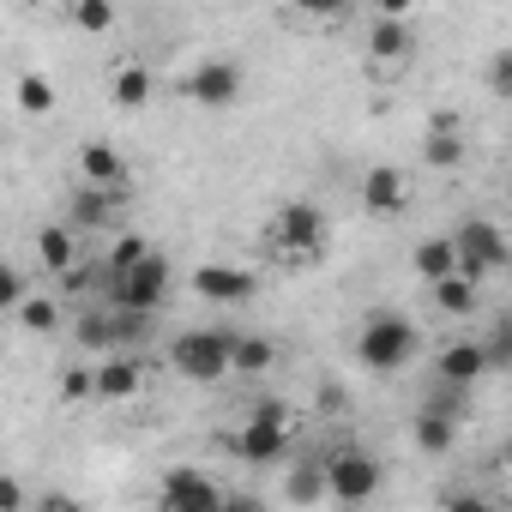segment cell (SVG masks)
Wrapping results in <instances>:
<instances>
[{
	"mask_svg": "<svg viewBox=\"0 0 512 512\" xmlns=\"http://www.w3.org/2000/svg\"><path fill=\"white\" fill-rule=\"evenodd\" d=\"M272 362H278V344H272V338L235 332V374H266Z\"/></svg>",
	"mask_w": 512,
	"mask_h": 512,
	"instance_id": "cell-26",
	"label": "cell"
},
{
	"mask_svg": "<svg viewBox=\"0 0 512 512\" xmlns=\"http://www.w3.org/2000/svg\"><path fill=\"white\" fill-rule=\"evenodd\" d=\"M157 500H163L169 512H217V506H223V488H217L205 470H193V464H175V470H163V482H157Z\"/></svg>",
	"mask_w": 512,
	"mask_h": 512,
	"instance_id": "cell-10",
	"label": "cell"
},
{
	"mask_svg": "<svg viewBox=\"0 0 512 512\" xmlns=\"http://www.w3.org/2000/svg\"><path fill=\"white\" fill-rule=\"evenodd\" d=\"M193 290H199L211 308H247L253 290H260V278L241 272V266H229V260H211V266L193 272Z\"/></svg>",
	"mask_w": 512,
	"mask_h": 512,
	"instance_id": "cell-11",
	"label": "cell"
},
{
	"mask_svg": "<svg viewBox=\"0 0 512 512\" xmlns=\"http://www.w3.org/2000/svg\"><path fill=\"white\" fill-rule=\"evenodd\" d=\"M416 350H422V332H416L410 314H398V308H374V314H362L356 362H362L368 374H398V368L416 362Z\"/></svg>",
	"mask_w": 512,
	"mask_h": 512,
	"instance_id": "cell-2",
	"label": "cell"
},
{
	"mask_svg": "<svg viewBox=\"0 0 512 512\" xmlns=\"http://www.w3.org/2000/svg\"><path fill=\"white\" fill-rule=\"evenodd\" d=\"M290 7H296V13H308V19H338L350 0H290Z\"/></svg>",
	"mask_w": 512,
	"mask_h": 512,
	"instance_id": "cell-34",
	"label": "cell"
},
{
	"mask_svg": "<svg viewBox=\"0 0 512 512\" xmlns=\"http://www.w3.org/2000/svg\"><path fill=\"white\" fill-rule=\"evenodd\" d=\"M290 440H296V422H272V416H253L247 410V422L229 434V452L241 464H253V470H266V464L290 458Z\"/></svg>",
	"mask_w": 512,
	"mask_h": 512,
	"instance_id": "cell-7",
	"label": "cell"
},
{
	"mask_svg": "<svg viewBox=\"0 0 512 512\" xmlns=\"http://www.w3.org/2000/svg\"><path fill=\"white\" fill-rule=\"evenodd\" d=\"M482 79H488V91H494L500 103H512V49H494L488 67H482Z\"/></svg>",
	"mask_w": 512,
	"mask_h": 512,
	"instance_id": "cell-31",
	"label": "cell"
},
{
	"mask_svg": "<svg viewBox=\"0 0 512 512\" xmlns=\"http://www.w3.org/2000/svg\"><path fill=\"white\" fill-rule=\"evenodd\" d=\"M67 19H73V31H115V19H121V7L115 0H67Z\"/></svg>",
	"mask_w": 512,
	"mask_h": 512,
	"instance_id": "cell-25",
	"label": "cell"
},
{
	"mask_svg": "<svg viewBox=\"0 0 512 512\" xmlns=\"http://www.w3.org/2000/svg\"><path fill=\"white\" fill-rule=\"evenodd\" d=\"M458 422L464 416H452V410H440L434 398L416 410V422H410V440H416V452H428V458H446L452 446H458Z\"/></svg>",
	"mask_w": 512,
	"mask_h": 512,
	"instance_id": "cell-14",
	"label": "cell"
},
{
	"mask_svg": "<svg viewBox=\"0 0 512 512\" xmlns=\"http://www.w3.org/2000/svg\"><path fill=\"white\" fill-rule=\"evenodd\" d=\"M380 482H386V464H380L374 452H362V446H338V452H326V488H332V500L362 506V500L380 494Z\"/></svg>",
	"mask_w": 512,
	"mask_h": 512,
	"instance_id": "cell-4",
	"label": "cell"
},
{
	"mask_svg": "<svg viewBox=\"0 0 512 512\" xmlns=\"http://www.w3.org/2000/svg\"><path fill=\"white\" fill-rule=\"evenodd\" d=\"M422 163L428 169H458L464 163V127H428L422 133Z\"/></svg>",
	"mask_w": 512,
	"mask_h": 512,
	"instance_id": "cell-22",
	"label": "cell"
},
{
	"mask_svg": "<svg viewBox=\"0 0 512 512\" xmlns=\"http://www.w3.org/2000/svg\"><path fill=\"white\" fill-rule=\"evenodd\" d=\"M428 296H434V314H446V320H470V314L482 308V284H476V278H464V272L434 278V284H428Z\"/></svg>",
	"mask_w": 512,
	"mask_h": 512,
	"instance_id": "cell-17",
	"label": "cell"
},
{
	"mask_svg": "<svg viewBox=\"0 0 512 512\" xmlns=\"http://www.w3.org/2000/svg\"><path fill=\"white\" fill-rule=\"evenodd\" d=\"M488 374V356H482V338H458L434 356V380H452V386H476Z\"/></svg>",
	"mask_w": 512,
	"mask_h": 512,
	"instance_id": "cell-15",
	"label": "cell"
},
{
	"mask_svg": "<svg viewBox=\"0 0 512 512\" xmlns=\"http://www.w3.org/2000/svg\"><path fill=\"white\" fill-rule=\"evenodd\" d=\"M410 272H416L422 284L458 272V235H422V241L410 247Z\"/></svg>",
	"mask_w": 512,
	"mask_h": 512,
	"instance_id": "cell-18",
	"label": "cell"
},
{
	"mask_svg": "<svg viewBox=\"0 0 512 512\" xmlns=\"http://www.w3.org/2000/svg\"><path fill=\"white\" fill-rule=\"evenodd\" d=\"M145 253H151V247H145V235H121V241H115V247L103 253V284H109L115 272H127V266H139V260H145Z\"/></svg>",
	"mask_w": 512,
	"mask_h": 512,
	"instance_id": "cell-29",
	"label": "cell"
},
{
	"mask_svg": "<svg viewBox=\"0 0 512 512\" xmlns=\"http://www.w3.org/2000/svg\"><path fill=\"white\" fill-rule=\"evenodd\" d=\"M169 368H175L181 380H193V386L229 380V374H235V332H211V326L181 332V338L169 344Z\"/></svg>",
	"mask_w": 512,
	"mask_h": 512,
	"instance_id": "cell-3",
	"label": "cell"
},
{
	"mask_svg": "<svg viewBox=\"0 0 512 512\" xmlns=\"http://www.w3.org/2000/svg\"><path fill=\"white\" fill-rule=\"evenodd\" d=\"M109 97H115V109H145L157 97V73L145 61H121L115 79H109Z\"/></svg>",
	"mask_w": 512,
	"mask_h": 512,
	"instance_id": "cell-20",
	"label": "cell"
},
{
	"mask_svg": "<svg viewBox=\"0 0 512 512\" xmlns=\"http://www.w3.org/2000/svg\"><path fill=\"white\" fill-rule=\"evenodd\" d=\"M0 302H7V314L25 302V272H19V266H7V272H0Z\"/></svg>",
	"mask_w": 512,
	"mask_h": 512,
	"instance_id": "cell-33",
	"label": "cell"
},
{
	"mask_svg": "<svg viewBox=\"0 0 512 512\" xmlns=\"http://www.w3.org/2000/svg\"><path fill=\"white\" fill-rule=\"evenodd\" d=\"M73 332H79V350L109 356V350L121 344V314H97V308H91V314H79V326H73Z\"/></svg>",
	"mask_w": 512,
	"mask_h": 512,
	"instance_id": "cell-23",
	"label": "cell"
},
{
	"mask_svg": "<svg viewBox=\"0 0 512 512\" xmlns=\"http://www.w3.org/2000/svg\"><path fill=\"white\" fill-rule=\"evenodd\" d=\"M458 272L464 278H494V272H506V260H512V241L500 235V223H482V217H464L458 229Z\"/></svg>",
	"mask_w": 512,
	"mask_h": 512,
	"instance_id": "cell-6",
	"label": "cell"
},
{
	"mask_svg": "<svg viewBox=\"0 0 512 512\" xmlns=\"http://www.w3.org/2000/svg\"><path fill=\"white\" fill-rule=\"evenodd\" d=\"M362 55H368V67H374L380 79H398V73L410 67V55H416V31H410V19H380V13H374V31H368Z\"/></svg>",
	"mask_w": 512,
	"mask_h": 512,
	"instance_id": "cell-9",
	"label": "cell"
},
{
	"mask_svg": "<svg viewBox=\"0 0 512 512\" xmlns=\"http://www.w3.org/2000/svg\"><path fill=\"white\" fill-rule=\"evenodd\" d=\"M13 320H19L25 332H55V320H61V308H55L49 296H25V302L13 308Z\"/></svg>",
	"mask_w": 512,
	"mask_h": 512,
	"instance_id": "cell-30",
	"label": "cell"
},
{
	"mask_svg": "<svg viewBox=\"0 0 512 512\" xmlns=\"http://www.w3.org/2000/svg\"><path fill=\"white\" fill-rule=\"evenodd\" d=\"M79 175H85L91 187H115V193H121V187H127V157H121L109 139H91V145L79 151Z\"/></svg>",
	"mask_w": 512,
	"mask_h": 512,
	"instance_id": "cell-19",
	"label": "cell"
},
{
	"mask_svg": "<svg viewBox=\"0 0 512 512\" xmlns=\"http://www.w3.org/2000/svg\"><path fill=\"white\" fill-rule=\"evenodd\" d=\"M61 398H67V404L97 398V368H67V374H61Z\"/></svg>",
	"mask_w": 512,
	"mask_h": 512,
	"instance_id": "cell-32",
	"label": "cell"
},
{
	"mask_svg": "<svg viewBox=\"0 0 512 512\" xmlns=\"http://www.w3.org/2000/svg\"><path fill=\"white\" fill-rule=\"evenodd\" d=\"M374 13H380V19H410L416 0H374Z\"/></svg>",
	"mask_w": 512,
	"mask_h": 512,
	"instance_id": "cell-35",
	"label": "cell"
},
{
	"mask_svg": "<svg viewBox=\"0 0 512 512\" xmlns=\"http://www.w3.org/2000/svg\"><path fill=\"white\" fill-rule=\"evenodd\" d=\"M163 296H169V260L151 247L139 266H127V272H115L109 278V302L115 308H127V314H157L163 308Z\"/></svg>",
	"mask_w": 512,
	"mask_h": 512,
	"instance_id": "cell-5",
	"label": "cell"
},
{
	"mask_svg": "<svg viewBox=\"0 0 512 512\" xmlns=\"http://www.w3.org/2000/svg\"><path fill=\"white\" fill-rule=\"evenodd\" d=\"M266 247L272 260L302 272V266H320L326 260V211L314 199H290L272 211V229H266Z\"/></svg>",
	"mask_w": 512,
	"mask_h": 512,
	"instance_id": "cell-1",
	"label": "cell"
},
{
	"mask_svg": "<svg viewBox=\"0 0 512 512\" xmlns=\"http://www.w3.org/2000/svg\"><path fill=\"white\" fill-rule=\"evenodd\" d=\"M241 91H247V67H241V61H223V55L199 61V67L181 79V97L199 103V109H229V103H241Z\"/></svg>",
	"mask_w": 512,
	"mask_h": 512,
	"instance_id": "cell-8",
	"label": "cell"
},
{
	"mask_svg": "<svg viewBox=\"0 0 512 512\" xmlns=\"http://www.w3.org/2000/svg\"><path fill=\"white\" fill-rule=\"evenodd\" d=\"M404 205H410V175L392 169V163H374L362 175V211L368 217H398Z\"/></svg>",
	"mask_w": 512,
	"mask_h": 512,
	"instance_id": "cell-13",
	"label": "cell"
},
{
	"mask_svg": "<svg viewBox=\"0 0 512 512\" xmlns=\"http://www.w3.org/2000/svg\"><path fill=\"white\" fill-rule=\"evenodd\" d=\"M145 392V362L133 350H109L97 356V404H127Z\"/></svg>",
	"mask_w": 512,
	"mask_h": 512,
	"instance_id": "cell-12",
	"label": "cell"
},
{
	"mask_svg": "<svg viewBox=\"0 0 512 512\" xmlns=\"http://www.w3.org/2000/svg\"><path fill=\"white\" fill-rule=\"evenodd\" d=\"M13 97H19L25 115H55V85H49L43 73H19V79H13Z\"/></svg>",
	"mask_w": 512,
	"mask_h": 512,
	"instance_id": "cell-27",
	"label": "cell"
},
{
	"mask_svg": "<svg viewBox=\"0 0 512 512\" xmlns=\"http://www.w3.org/2000/svg\"><path fill=\"white\" fill-rule=\"evenodd\" d=\"M19 506H25V488L7 476V482H0V512H19Z\"/></svg>",
	"mask_w": 512,
	"mask_h": 512,
	"instance_id": "cell-36",
	"label": "cell"
},
{
	"mask_svg": "<svg viewBox=\"0 0 512 512\" xmlns=\"http://www.w3.org/2000/svg\"><path fill=\"white\" fill-rule=\"evenodd\" d=\"M67 217H73L79 229H109V223H115V187H91V181H85V187L73 193V211H67Z\"/></svg>",
	"mask_w": 512,
	"mask_h": 512,
	"instance_id": "cell-21",
	"label": "cell"
},
{
	"mask_svg": "<svg viewBox=\"0 0 512 512\" xmlns=\"http://www.w3.org/2000/svg\"><path fill=\"white\" fill-rule=\"evenodd\" d=\"M482 356H488V374H512V314H494L482 326Z\"/></svg>",
	"mask_w": 512,
	"mask_h": 512,
	"instance_id": "cell-24",
	"label": "cell"
},
{
	"mask_svg": "<svg viewBox=\"0 0 512 512\" xmlns=\"http://www.w3.org/2000/svg\"><path fill=\"white\" fill-rule=\"evenodd\" d=\"M290 500H296V506H308V500H332V488H326V458H320V464H302V470L290 476Z\"/></svg>",
	"mask_w": 512,
	"mask_h": 512,
	"instance_id": "cell-28",
	"label": "cell"
},
{
	"mask_svg": "<svg viewBox=\"0 0 512 512\" xmlns=\"http://www.w3.org/2000/svg\"><path fill=\"white\" fill-rule=\"evenodd\" d=\"M79 223L67 217V223H49V229H37V266L43 272H55V278H67L73 266H79V235H73Z\"/></svg>",
	"mask_w": 512,
	"mask_h": 512,
	"instance_id": "cell-16",
	"label": "cell"
}]
</instances>
